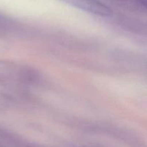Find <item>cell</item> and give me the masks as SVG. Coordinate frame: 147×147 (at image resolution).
Returning <instances> with one entry per match:
<instances>
[{
    "label": "cell",
    "instance_id": "6da1fadb",
    "mask_svg": "<svg viewBox=\"0 0 147 147\" xmlns=\"http://www.w3.org/2000/svg\"><path fill=\"white\" fill-rule=\"evenodd\" d=\"M66 3L78 9L101 17L110 16L113 14L112 9L99 0H62Z\"/></svg>",
    "mask_w": 147,
    "mask_h": 147
},
{
    "label": "cell",
    "instance_id": "7a4b0ae2",
    "mask_svg": "<svg viewBox=\"0 0 147 147\" xmlns=\"http://www.w3.org/2000/svg\"><path fill=\"white\" fill-rule=\"evenodd\" d=\"M139 1L142 5H144V6L147 7V0H139Z\"/></svg>",
    "mask_w": 147,
    "mask_h": 147
}]
</instances>
